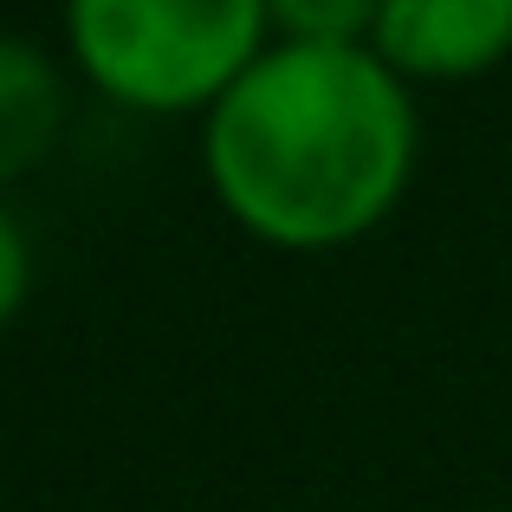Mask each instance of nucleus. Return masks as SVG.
<instances>
[{
  "instance_id": "1",
  "label": "nucleus",
  "mask_w": 512,
  "mask_h": 512,
  "mask_svg": "<svg viewBox=\"0 0 512 512\" xmlns=\"http://www.w3.org/2000/svg\"><path fill=\"white\" fill-rule=\"evenodd\" d=\"M208 182L253 240L325 253L363 240L415 169L409 85L370 46L279 39L208 111Z\"/></svg>"
},
{
  "instance_id": "2",
  "label": "nucleus",
  "mask_w": 512,
  "mask_h": 512,
  "mask_svg": "<svg viewBox=\"0 0 512 512\" xmlns=\"http://www.w3.org/2000/svg\"><path fill=\"white\" fill-rule=\"evenodd\" d=\"M266 0H65L85 78L130 111H214L266 52Z\"/></svg>"
},
{
  "instance_id": "3",
  "label": "nucleus",
  "mask_w": 512,
  "mask_h": 512,
  "mask_svg": "<svg viewBox=\"0 0 512 512\" xmlns=\"http://www.w3.org/2000/svg\"><path fill=\"white\" fill-rule=\"evenodd\" d=\"M370 52L396 78L461 85L512 59V0H383Z\"/></svg>"
},
{
  "instance_id": "4",
  "label": "nucleus",
  "mask_w": 512,
  "mask_h": 512,
  "mask_svg": "<svg viewBox=\"0 0 512 512\" xmlns=\"http://www.w3.org/2000/svg\"><path fill=\"white\" fill-rule=\"evenodd\" d=\"M65 124V85L33 39L0 33V182H20L46 163Z\"/></svg>"
},
{
  "instance_id": "5",
  "label": "nucleus",
  "mask_w": 512,
  "mask_h": 512,
  "mask_svg": "<svg viewBox=\"0 0 512 512\" xmlns=\"http://www.w3.org/2000/svg\"><path fill=\"white\" fill-rule=\"evenodd\" d=\"M376 7H383V0H266L279 33L318 39V46H370Z\"/></svg>"
},
{
  "instance_id": "6",
  "label": "nucleus",
  "mask_w": 512,
  "mask_h": 512,
  "mask_svg": "<svg viewBox=\"0 0 512 512\" xmlns=\"http://www.w3.org/2000/svg\"><path fill=\"white\" fill-rule=\"evenodd\" d=\"M26 292H33V247H26L20 221H13L7 208H0V331L20 318Z\"/></svg>"
}]
</instances>
